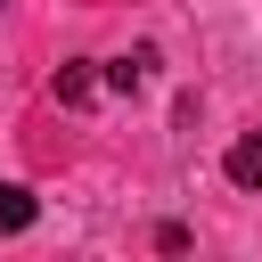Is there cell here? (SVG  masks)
Returning <instances> with one entry per match:
<instances>
[{
  "mask_svg": "<svg viewBox=\"0 0 262 262\" xmlns=\"http://www.w3.org/2000/svg\"><path fill=\"white\" fill-rule=\"evenodd\" d=\"M221 172H229L237 188H262V131H246V139L221 156Z\"/></svg>",
  "mask_w": 262,
  "mask_h": 262,
  "instance_id": "cell-1",
  "label": "cell"
},
{
  "mask_svg": "<svg viewBox=\"0 0 262 262\" xmlns=\"http://www.w3.org/2000/svg\"><path fill=\"white\" fill-rule=\"evenodd\" d=\"M33 188H16V180H0V237H16V229H33Z\"/></svg>",
  "mask_w": 262,
  "mask_h": 262,
  "instance_id": "cell-2",
  "label": "cell"
},
{
  "mask_svg": "<svg viewBox=\"0 0 262 262\" xmlns=\"http://www.w3.org/2000/svg\"><path fill=\"white\" fill-rule=\"evenodd\" d=\"M90 90H98V82H90V66H57V74H49V98H57V106H82Z\"/></svg>",
  "mask_w": 262,
  "mask_h": 262,
  "instance_id": "cell-3",
  "label": "cell"
},
{
  "mask_svg": "<svg viewBox=\"0 0 262 262\" xmlns=\"http://www.w3.org/2000/svg\"><path fill=\"white\" fill-rule=\"evenodd\" d=\"M147 66H156V49H139V57H115V66H106V82H115V90H139V82H147Z\"/></svg>",
  "mask_w": 262,
  "mask_h": 262,
  "instance_id": "cell-4",
  "label": "cell"
}]
</instances>
